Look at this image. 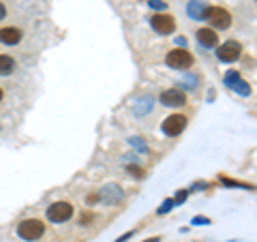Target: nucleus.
I'll use <instances>...</instances> for the list:
<instances>
[{"label": "nucleus", "instance_id": "obj_1", "mask_svg": "<svg viewBox=\"0 0 257 242\" xmlns=\"http://www.w3.org/2000/svg\"><path fill=\"white\" fill-rule=\"evenodd\" d=\"M45 233V223L39 219H26L18 225V236L26 242H35Z\"/></svg>", "mask_w": 257, "mask_h": 242}, {"label": "nucleus", "instance_id": "obj_2", "mask_svg": "<svg viewBox=\"0 0 257 242\" xmlns=\"http://www.w3.org/2000/svg\"><path fill=\"white\" fill-rule=\"evenodd\" d=\"M206 20L212 24L214 30H225V28L231 26V13L225 11L223 7H208Z\"/></svg>", "mask_w": 257, "mask_h": 242}, {"label": "nucleus", "instance_id": "obj_3", "mask_svg": "<svg viewBox=\"0 0 257 242\" xmlns=\"http://www.w3.org/2000/svg\"><path fill=\"white\" fill-rule=\"evenodd\" d=\"M71 216H73V206L69 204V201H56L47 208V219L52 223H64L69 221Z\"/></svg>", "mask_w": 257, "mask_h": 242}, {"label": "nucleus", "instance_id": "obj_4", "mask_svg": "<svg viewBox=\"0 0 257 242\" xmlns=\"http://www.w3.org/2000/svg\"><path fill=\"white\" fill-rule=\"evenodd\" d=\"M150 26L159 35H172L176 30V20L170 13H155V15H150Z\"/></svg>", "mask_w": 257, "mask_h": 242}, {"label": "nucleus", "instance_id": "obj_5", "mask_svg": "<svg viewBox=\"0 0 257 242\" xmlns=\"http://www.w3.org/2000/svg\"><path fill=\"white\" fill-rule=\"evenodd\" d=\"M165 62H167V67L184 71V69H189L191 64H193V56L187 50H172L170 54L165 56Z\"/></svg>", "mask_w": 257, "mask_h": 242}, {"label": "nucleus", "instance_id": "obj_6", "mask_svg": "<svg viewBox=\"0 0 257 242\" xmlns=\"http://www.w3.org/2000/svg\"><path fill=\"white\" fill-rule=\"evenodd\" d=\"M184 127H187V116L182 114H172L163 120V125H161V131L170 137H176L184 131Z\"/></svg>", "mask_w": 257, "mask_h": 242}, {"label": "nucleus", "instance_id": "obj_7", "mask_svg": "<svg viewBox=\"0 0 257 242\" xmlns=\"http://www.w3.org/2000/svg\"><path fill=\"white\" fill-rule=\"evenodd\" d=\"M240 54H242V45L238 41H225L216 50V58L221 62H236L240 58Z\"/></svg>", "mask_w": 257, "mask_h": 242}, {"label": "nucleus", "instance_id": "obj_8", "mask_svg": "<svg viewBox=\"0 0 257 242\" xmlns=\"http://www.w3.org/2000/svg\"><path fill=\"white\" fill-rule=\"evenodd\" d=\"M161 103L167 107H182L187 103V94H184L180 88H170L161 94Z\"/></svg>", "mask_w": 257, "mask_h": 242}, {"label": "nucleus", "instance_id": "obj_9", "mask_svg": "<svg viewBox=\"0 0 257 242\" xmlns=\"http://www.w3.org/2000/svg\"><path fill=\"white\" fill-rule=\"evenodd\" d=\"M197 43L202 47H216L219 45V35L214 28H199L197 30Z\"/></svg>", "mask_w": 257, "mask_h": 242}, {"label": "nucleus", "instance_id": "obj_10", "mask_svg": "<svg viewBox=\"0 0 257 242\" xmlns=\"http://www.w3.org/2000/svg\"><path fill=\"white\" fill-rule=\"evenodd\" d=\"M99 199H103L105 204H118V201L122 199V189H120L118 184H107L105 189H101Z\"/></svg>", "mask_w": 257, "mask_h": 242}, {"label": "nucleus", "instance_id": "obj_11", "mask_svg": "<svg viewBox=\"0 0 257 242\" xmlns=\"http://www.w3.org/2000/svg\"><path fill=\"white\" fill-rule=\"evenodd\" d=\"M206 11H208V5L204 0H191L187 7V13L191 20H206Z\"/></svg>", "mask_w": 257, "mask_h": 242}, {"label": "nucleus", "instance_id": "obj_12", "mask_svg": "<svg viewBox=\"0 0 257 242\" xmlns=\"http://www.w3.org/2000/svg\"><path fill=\"white\" fill-rule=\"evenodd\" d=\"M22 30L20 28H3L0 30V43L5 45H18L22 41Z\"/></svg>", "mask_w": 257, "mask_h": 242}, {"label": "nucleus", "instance_id": "obj_13", "mask_svg": "<svg viewBox=\"0 0 257 242\" xmlns=\"http://www.w3.org/2000/svg\"><path fill=\"white\" fill-rule=\"evenodd\" d=\"M15 71V60L11 56H0V75H11Z\"/></svg>", "mask_w": 257, "mask_h": 242}, {"label": "nucleus", "instance_id": "obj_14", "mask_svg": "<svg viewBox=\"0 0 257 242\" xmlns=\"http://www.w3.org/2000/svg\"><path fill=\"white\" fill-rule=\"evenodd\" d=\"M231 90H236L238 94H242V96H248L251 94V86H248L246 82H242V79H238V82L231 86Z\"/></svg>", "mask_w": 257, "mask_h": 242}, {"label": "nucleus", "instance_id": "obj_15", "mask_svg": "<svg viewBox=\"0 0 257 242\" xmlns=\"http://www.w3.org/2000/svg\"><path fill=\"white\" fill-rule=\"evenodd\" d=\"M221 182L225 184V187H240V189H253V187H251V184H244V182L231 180V178H227V176H221Z\"/></svg>", "mask_w": 257, "mask_h": 242}, {"label": "nucleus", "instance_id": "obj_16", "mask_svg": "<svg viewBox=\"0 0 257 242\" xmlns=\"http://www.w3.org/2000/svg\"><path fill=\"white\" fill-rule=\"evenodd\" d=\"M126 172L133 176V178H144V169L140 165H128L126 167Z\"/></svg>", "mask_w": 257, "mask_h": 242}, {"label": "nucleus", "instance_id": "obj_17", "mask_svg": "<svg viewBox=\"0 0 257 242\" xmlns=\"http://www.w3.org/2000/svg\"><path fill=\"white\" fill-rule=\"evenodd\" d=\"M174 204H176V201H174V199H165V201H163V204H161V208H159V210H157V212H159V214H167V212H170V210H172V208H174Z\"/></svg>", "mask_w": 257, "mask_h": 242}, {"label": "nucleus", "instance_id": "obj_18", "mask_svg": "<svg viewBox=\"0 0 257 242\" xmlns=\"http://www.w3.org/2000/svg\"><path fill=\"white\" fill-rule=\"evenodd\" d=\"M128 144H131V146H135L138 148L140 152H148V148H146V144H144L140 137H131V140H128Z\"/></svg>", "mask_w": 257, "mask_h": 242}, {"label": "nucleus", "instance_id": "obj_19", "mask_svg": "<svg viewBox=\"0 0 257 242\" xmlns=\"http://www.w3.org/2000/svg\"><path fill=\"white\" fill-rule=\"evenodd\" d=\"M238 79H240V75H238V71H229V73H227V75H225V84H227V86L231 88V86H234V84L238 82Z\"/></svg>", "mask_w": 257, "mask_h": 242}, {"label": "nucleus", "instance_id": "obj_20", "mask_svg": "<svg viewBox=\"0 0 257 242\" xmlns=\"http://www.w3.org/2000/svg\"><path fill=\"white\" fill-rule=\"evenodd\" d=\"M148 5H150V9H155V11H165V3L163 0H148Z\"/></svg>", "mask_w": 257, "mask_h": 242}, {"label": "nucleus", "instance_id": "obj_21", "mask_svg": "<svg viewBox=\"0 0 257 242\" xmlns=\"http://www.w3.org/2000/svg\"><path fill=\"white\" fill-rule=\"evenodd\" d=\"M187 195H189V191H178V193H176V197H174V201H176V204H182V201L187 199Z\"/></svg>", "mask_w": 257, "mask_h": 242}, {"label": "nucleus", "instance_id": "obj_22", "mask_svg": "<svg viewBox=\"0 0 257 242\" xmlns=\"http://www.w3.org/2000/svg\"><path fill=\"white\" fill-rule=\"evenodd\" d=\"M193 223H195V225H210V219H206V216H195Z\"/></svg>", "mask_w": 257, "mask_h": 242}, {"label": "nucleus", "instance_id": "obj_23", "mask_svg": "<svg viewBox=\"0 0 257 242\" xmlns=\"http://www.w3.org/2000/svg\"><path fill=\"white\" fill-rule=\"evenodd\" d=\"M131 236H133V231H128V233H124V236H120V238H118L116 242H126L128 238H131Z\"/></svg>", "mask_w": 257, "mask_h": 242}, {"label": "nucleus", "instance_id": "obj_24", "mask_svg": "<svg viewBox=\"0 0 257 242\" xmlns=\"http://www.w3.org/2000/svg\"><path fill=\"white\" fill-rule=\"evenodd\" d=\"M5 15H7V9H5V5L0 3V20H5Z\"/></svg>", "mask_w": 257, "mask_h": 242}, {"label": "nucleus", "instance_id": "obj_25", "mask_svg": "<svg viewBox=\"0 0 257 242\" xmlns=\"http://www.w3.org/2000/svg\"><path fill=\"white\" fill-rule=\"evenodd\" d=\"M92 201H99V195H88V204H92Z\"/></svg>", "mask_w": 257, "mask_h": 242}, {"label": "nucleus", "instance_id": "obj_26", "mask_svg": "<svg viewBox=\"0 0 257 242\" xmlns=\"http://www.w3.org/2000/svg\"><path fill=\"white\" fill-rule=\"evenodd\" d=\"M92 219V214H84L82 216V221H84V225H88V221H90Z\"/></svg>", "mask_w": 257, "mask_h": 242}, {"label": "nucleus", "instance_id": "obj_27", "mask_svg": "<svg viewBox=\"0 0 257 242\" xmlns=\"http://www.w3.org/2000/svg\"><path fill=\"white\" fill-rule=\"evenodd\" d=\"M159 240H161V238H159V236H155V238H148L146 242H159Z\"/></svg>", "mask_w": 257, "mask_h": 242}, {"label": "nucleus", "instance_id": "obj_28", "mask_svg": "<svg viewBox=\"0 0 257 242\" xmlns=\"http://www.w3.org/2000/svg\"><path fill=\"white\" fill-rule=\"evenodd\" d=\"M0 99H3V90H0Z\"/></svg>", "mask_w": 257, "mask_h": 242}]
</instances>
